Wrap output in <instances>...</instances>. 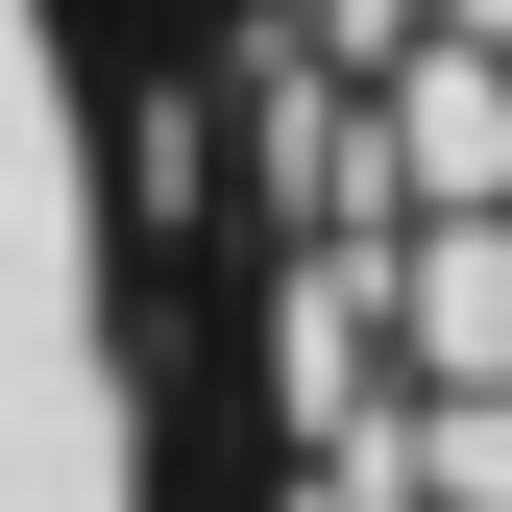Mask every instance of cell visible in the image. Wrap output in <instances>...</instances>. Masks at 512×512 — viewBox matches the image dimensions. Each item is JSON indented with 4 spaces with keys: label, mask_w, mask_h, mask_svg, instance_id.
I'll use <instances>...</instances> for the list:
<instances>
[{
    "label": "cell",
    "mask_w": 512,
    "mask_h": 512,
    "mask_svg": "<svg viewBox=\"0 0 512 512\" xmlns=\"http://www.w3.org/2000/svg\"><path fill=\"white\" fill-rule=\"evenodd\" d=\"M196 269H171V25L0 0V512H171Z\"/></svg>",
    "instance_id": "6da1fadb"
}]
</instances>
